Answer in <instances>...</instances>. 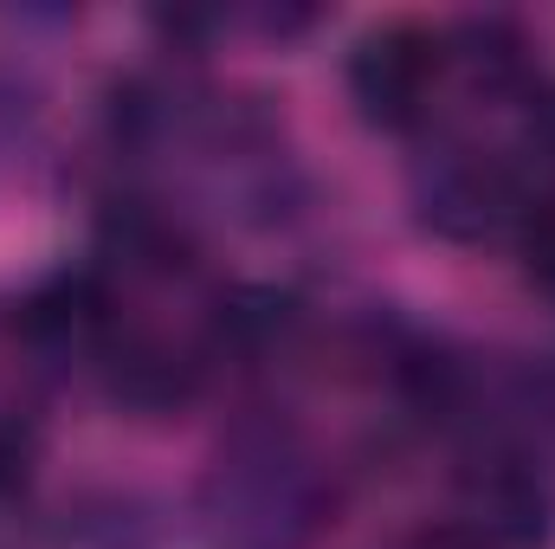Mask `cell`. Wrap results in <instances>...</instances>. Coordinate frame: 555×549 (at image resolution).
<instances>
[{
    "mask_svg": "<svg viewBox=\"0 0 555 549\" xmlns=\"http://www.w3.org/2000/svg\"><path fill=\"white\" fill-rule=\"evenodd\" d=\"M439 72H446V39L414 26V20H395L356 46L349 98L375 130H414L433 104V91H439Z\"/></svg>",
    "mask_w": 555,
    "mask_h": 549,
    "instance_id": "obj_2",
    "label": "cell"
},
{
    "mask_svg": "<svg viewBox=\"0 0 555 549\" xmlns=\"http://www.w3.org/2000/svg\"><path fill=\"white\" fill-rule=\"evenodd\" d=\"M530 149H537V168H543V175H555V98H543V104H537Z\"/></svg>",
    "mask_w": 555,
    "mask_h": 549,
    "instance_id": "obj_9",
    "label": "cell"
},
{
    "mask_svg": "<svg viewBox=\"0 0 555 549\" xmlns=\"http://www.w3.org/2000/svg\"><path fill=\"white\" fill-rule=\"evenodd\" d=\"M446 52H459L491 91H504V85L524 78V39H517V26H504V20H465Z\"/></svg>",
    "mask_w": 555,
    "mask_h": 549,
    "instance_id": "obj_8",
    "label": "cell"
},
{
    "mask_svg": "<svg viewBox=\"0 0 555 549\" xmlns=\"http://www.w3.org/2000/svg\"><path fill=\"white\" fill-rule=\"evenodd\" d=\"M194 511L214 549H310L330 498L304 439L291 426L253 420L233 439H220L194 491Z\"/></svg>",
    "mask_w": 555,
    "mask_h": 549,
    "instance_id": "obj_1",
    "label": "cell"
},
{
    "mask_svg": "<svg viewBox=\"0 0 555 549\" xmlns=\"http://www.w3.org/2000/svg\"><path fill=\"white\" fill-rule=\"evenodd\" d=\"M517 207H524V181L472 149H452L420 175V220L439 240L472 246V240L498 233L504 220H517Z\"/></svg>",
    "mask_w": 555,
    "mask_h": 549,
    "instance_id": "obj_4",
    "label": "cell"
},
{
    "mask_svg": "<svg viewBox=\"0 0 555 549\" xmlns=\"http://www.w3.org/2000/svg\"><path fill=\"white\" fill-rule=\"evenodd\" d=\"M401 549H465L452 531H433V537H414V544H401Z\"/></svg>",
    "mask_w": 555,
    "mask_h": 549,
    "instance_id": "obj_10",
    "label": "cell"
},
{
    "mask_svg": "<svg viewBox=\"0 0 555 549\" xmlns=\"http://www.w3.org/2000/svg\"><path fill=\"white\" fill-rule=\"evenodd\" d=\"M297 323V304L284 291H266V284H246L233 297H220V323H214V343L233 349V356H266L291 336Z\"/></svg>",
    "mask_w": 555,
    "mask_h": 549,
    "instance_id": "obj_7",
    "label": "cell"
},
{
    "mask_svg": "<svg viewBox=\"0 0 555 549\" xmlns=\"http://www.w3.org/2000/svg\"><path fill=\"white\" fill-rule=\"evenodd\" d=\"M104 395L130 413H175L201 395V362L162 336H124L104 343Z\"/></svg>",
    "mask_w": 555,
    "mask_h": 549,
    "instance_id": "obj_6",
    "label": "cell"
},
{
    "mask_svg": "<svg viewBox=\"0 0 555 549\" xmlns=\"http://www.w3.org/2000/svg\"><path fill=\"white\" fill-rule=\"evenodd\" d=\"M452 537L465 549H537L550 537V498L537 472L511 452H491L459 485V524Z\"/></svg>",
    "mask_w": 555,
    "mask_h": 549,
    "instance_id": "obj_3",
    "label": "cell"
},
{
    "mask_svg": "<svg viewBox=\"0 0 555 549\" xmlns=\"http://www.w3.org/2000/svg\"><path fill=\"white\" fill-rule=\"evenodd\" d=\"M20 336L39 356H104L111 343V291L91 272H59L46 278L26 304H20Z\"/></svg>",
    "mask_w": 555,
    "mask_h": 549,
    "instance_id": "obj_5",
    "label": "cell"
}]
</instances>
